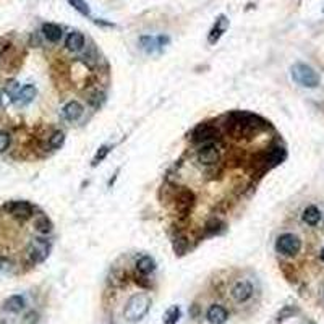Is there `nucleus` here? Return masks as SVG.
Listing matches in <instances>:
<instances>
[{
	"instance_id": "nucleus-1",
	"label": "nucleus",
	"mask_w": 324,
	"mask_h": 324,
	"mask_svg": "<svg viewBox=\"0 0 324 324\" xmlns=\"http://www.w3.org/2000/svg\"><path fill=\"white\" fill-rule=\"evenodd\" d=\"M149 308H151V298L144 293H138L128 300L123 316L128 322H138L146 316Z\"/></svg>"
},
{
	"instance_id": "nucleus-2",
	"label": "nucleus",
	"mask_w": 324,
	"mask_h": 324,
	"mask_svg": "<svg viewBox=\"0 0 324 324\" xmlns=\"http://www.w3.org/2000/svg\"><path fill=\"white\" fill-rule=\"evenodd\" d=\"M292 78L303 88H316L319 85V75L307 63H295L292 67Z\"/></svg>"
},
{
	"instance_id": "nucleus-3",
	"label": "nucleus",
	"mask_w": 324,
	"mask_h": 324,
	"mask_svg": "<svg viewBox=\"0 0 324 324\" xmlns=\"http://www.w3.org/2000/svg\"><path fill=\"white\" fill-rule=\"evenodd\" d=\"M196 159L201 165H205V167H214V165H217L220 162V149L216 144V141L203 143L198 147Z\"/></svg>"
},
{
	"instance_id": "nucleus-4",
	"label": "nucleus",
	"mask_w": 324,
	"mask_h": 324,
	"mask_svg": "<svg viewBox=\"0 0 324 324\" xmlns=\"http://www.w3.org/2000/svg\"><path fill=\"white\" fill-rule=\"evenodd\" d=\"M302 250V240L293 234H282L276 240V252L284 256H295Z\"/></svg>"
},
{
	"instance_id": "nucleus-5",
	"label": "nucleus",
	"mask_w": 324,
	"mask_h": 324,
	"mask_svg": "<svg viewBox=\"0 0 324 324\" xmlns=\"http://www.w3.org/2000/svg\"><path fill=\"white\" fill-rule=\"evenodd\" d=\"M217 141L220 140V133L216 125H212L209 122L200 123L196 128L191 132V141L196 144H203V143H211V141Z\"/></svg>"
},
{
	"instance_id": "nucleus-6",
	"label": "nucleus",
	"mask_w": 324,
	"mask_h": 324,
	"mask_svg": "<svg viewBox=\"0 0 324 324\" xmlns=\"http://www.w3.org/2000/svg\"><path fill=\"white\" fill-rule=\"evenodd\" d=\"M175 208H177L179 217L187 219L188 214L191 212V208L194 206V194L188 188H180L179 191H175Z\"/></svg>"
},
{
	"instance_id": "nucleus-7",
	"label": "nucleus",
	"mask_w": 324,
	"mask_h": 324,
	"mask_svg": "<svg viewBox=\"0 0 324 324\" xmlns=\"http://www.w3.org/2000/svg\"><path fill=\"white\" fill-rule=\"evenodd\" d=\"M4 209L18 220H26L34 214V208L28 201H10L4 206Z\"/></svg>"
},
{
	"instance_id": "nucleus-8",
	"label": "nucleus",
	"mask_w": 324,
	"mask_h": 324,
	"mask_svg": "<svg viewBox=\"0 0 324 324\" xmlns=\"http://www.w3.org/2000/svg\"><path fill=\"white\" fill-rule=\"evenodd\" d=\"M49 248H51V243L45 238H34L33 242L28 245V256H30V259L34 264L41 263L47 258Z\"/></svg>"
},
{
	"instance_id": "nucleus-9",
	"label": "nucleus",
	"mask_w": 324,
	"mask_h": 324,
	"mask_svg": "<svg viewBox=\"0 0 324 324\" xmlns=\"http://www.w3.org/2000/svg\"><path fill=\"white\" fill-rule=\"evenodd\" d=\"M253 285L248 281H238L234 284V287L230 289V297H232L237 303H246L250 298L253 297Z\"/></svg>"
},
{
	"instance_id": "nucleus-10",
	"label": "nucleus",
	"mask_w": 324,
	"mask_h": 324,
	"mask_svg": "<svg viewBox=\"0 0 324 324\" xmlns=\"http://www.w3.org/2000/svg\"><path fill=\"white\" fill-rule=\"evenodd\" d=\"M227 28H229V20H227V16L226 15H220L214 26L211 28V31H209V36H208V42L209 44H216L220 38H222V34H224L227 31Z\"/></svg>"
},
{
	"instance_id": "nucleus-11",
	"label": "nucleus",
	"mask_w": 324,
	"mask_h": 324,
	"mask_svg": "<svg viewBox=\"0 0 324 324\" xmlns=\"http://www.w3.org/2000/svg\"><path fill=\"white\" fill-rule=\"evenodd\" d=\"M83 112H85V107H83V104L78 103V101H70V103H67L62 109V115L65 120H68V122H77L83 115Z\"/></svg>"
},
{
	"instance_id": "nucleus-12",
	"label": "nucleus",
	"mask_w": 324,
	"mask_h": 324,
	"mask_svg": "<svg viewBox=\"0 0 324 324\" xmlns=\"http://www.w3.org/2000/svg\"><path fill=\"white\" fill-rule=\"evenodd\" d=\"M206 319L211 324H224L229 319V311L222 305H211L206 313Z\"/></svg>"
},
{
	"instance_id": "nucleus-13",
	"label": "nucleus",
	"mask_w": 324,
	"mask_h": 324,
	"mask_svg": "<svg viewBox=\"0 0 324 324\" xmlns=\"http://www.w3.org/2000/svg\"><path fill=\"white\" fill-rule=\"evenodd\" d=\"M34 97H36V88L33 85H26L18 89V92L12 97V101L18 106H26L30 104Z\"/></svg>"
},
{
	"instance_id": "nucleus-14",
	"label": "nucleus",
	"mask_w": 324,
	"mask_h": 324,
	"mask_svg": "<svg viewBox=\"0 0 324 324\" xmlns=\"http://www.w3.org/2000/svg\"><path fill=\"white\" fill-rule=\"evenodd\" d=\"M85 36H83L80 31H71L67 36V41H65V45H67V49L71 52H80L83 47H85Z\"/></svg>"
},
{
	"instance_id": "nucleus-15",
	"label": "nucleus",
	"mask_w": 324,
	"mask_h": 324,
	"mask_svg": "<svg viewBox=\"0 0 324 324\" xmlns=\"http://www.w3.org/2000/svg\"><path fill=\"white\" fill-rule=\"evenodd\" d=\"M42 34H44V38L51 41V42H59L62 39V28L59 24H55V23H44L42 24Z\"/></svg>"
},
{
	"instance_id": "nucleus-16",
	"label": "nucleus",
	"mask_w": 324,
	"mask_h": 324,
	"mask_svg": "<svg viewBox=\"0 0 324 324\" xmlns=\"http://www.w3.org/2000/svg\"><path fill=\"white\" fill-rule=\"evenodd\" d=\"M33 227H34L36 232L41 234V235H47V234H51L52 230H54L52 220L47 216H45V214H39L38 217H36L34 222H33Z\"/></svg>"
},
{
	"instance_id": "nucleus-17",
	"label": "nucleus",
	"mask_w": 324,
	"mask_h": 324,
	"mask_svg": "<svg viewBox=\"0 0 324 324\" xmlns=\"http://www.w3.org/2000/svg\"><path fill=\"white\" fill-rule=\"evenodd\" d=\"M135 266H136V271L140 272L141 276H147V274H151V272L156 271V261H154V258L147 256V255H143L136 261Z\"/></svg>"
},
{
	"instance_id": "nucleus-18",
	"label": "nucleus",
	"mask_w": 324,
	"mask_h": 324,
	"mask_svg": "<svg viewBox=\"0 0 324 324\" xmlns=\"http://www.w3.org/2000/svg\"><path fill=\"white\" fill-rule=\"evenodd\" d=\"M24 298L21 297V295H12V297H8L5 302H4V310L8 311V313H20L23 308H24Z\"/></svg>"
},
{
	"instance_id": "nucleus-19",
	"label": "nucleus",
	"mask_w": 324,
	"mask_h": 324,
	"mask_svg": "<svg viewBox=\"0 0 324 324\" xmlns=\"http://www.w3.org/2000/svg\"><path fill=\"white\" fill-rule=\"evenodd\" d=\"M302 217H303V222L305 224H308V226H316V224H319V220H321V211L316 208V206H308L307 209L303 211V214H302Z\"/></svg>"
},
{
	"instance_id": "nucleus-20",
	"label": "nucleus",
	"mask_w": 324,
	"mask_h": 324,
	"mask_svg": "<svg viewBox=\"0 0 324 324\" xmlns=\"http://www.w3.org/2000/svg\"><path fill=\"white\" fill-rule=\"evenodd\" d=\"M222 229H224V222H220L219 219L212 217L211 220H208V222H206V226H205V232H206L208 235H216V234H219V232H220Z\"/></svg>"
},
{
	"instance_id": "nucleus-21",
	"label": "nucleus",
	"mask_w": 324,
	"mask_h": 324,
	"mask_svg": "<svg viewBox=\"0 0 324 324\" xmlns=\"http://www.w3.org/2000/svg\"><path fill=\"white\" fill-rule=\"evenodd\" d=\"M182 316V311L179 307H172L167 313H165V316H164V322L165 324H177V321L180 319Z\"/></svg>"
},
{
	"instance_id": "nucleus-22",
	"label": "nucleus",
	"mask_w": 324,
	"mask_h": 324,
	"mask_svg": "<svg viewBox=\"0 0 324 324\" xmlns=\"http://www.w3.org/2000/svg\"><path fill=\"white\" fill-rule=\"evenodd\" d=\"M63 141H65V135H63V132H54L52 135H51V138H49V147L51 149H59V147L63 144Z\"/></svg>"
},
{
	"instance_id": "nucleus-23",
	"label": "nucleus",
	"mask_w": 324,
	"mask_h": 324,
	"mask_svg": "<svg viewBox=\"0 0 324 324\" xmlns=\"http://www.w3.org/2000/svg\"><path fill=\"white\" fill-rule=\"evenodd\" d=\"M68 4L75 8L77 12H80L81 15L85 16H89L91 15V10H89V5L85 2V0H68Z\"/></svg>"
},
{
	"instance_id": "nucleus-24",
	"label": "nucleus",
	"mask_w": 324,
	"mask_h": 324,
	"mask_svg": "<svg viewBox=\"0 0 324 324\" xmlns=\"http://www.w3.org/2000/svg\"><path fill=\"white\" fill-rule=\"evenodd\" d=\"M187 248H188V242L185 237H177L173 240V250L177 255H183L185 252H187Z\"/></svg>"
},
{
	"instance_id": "nucleus-25",
	"label": "nucleus",
	"mask_w": 324,
	"mask_h": 324,
	"mask_svg": "<svg viewBox=\"0 0 324 324\" xmlns=\"http://www.w3.org/2000/svg\"><path fill=\"white\" fill-rule=\"evenodd\" d=\"M12 144V136L8 132H0V153H5Z\"/></svg>"
},
{
	"instance_id": "nucleus-26",
	"label": "nucleus",
	"mask_w": 324,
	"mask_h": 324,
	"mask_svg": "<svg viewBox=\"0 0 324 324\" xmlns=\"http://www.w3.org/2000/svg\"><path fill=\"white\" fill-rule=\"evenodd\" d=\"M88 103L92 106V107H99L101 104L104 103V92H99V91H96V92H92V94L88 97Z\"/></svg>"
},
{
	"instance_id": "nucleus-27",
	"label": "nucleus",
	"mask_w": 324,
	"mask_h": 324,
	"mask_svg": "<svg viewBox=\"0 0 324 324\" xmlns=\"http://www.w3.org/2000/svg\"><path fill=\"white\" fill-rule=\"evenodd\" d=\"M109 151H110V147L109 146H101L99 147V151L96 153V156H94V159H92V165H97L101 161H104L106 159V156L109 154Z\"/></svg>"
},
{
	"instance_id": "nucleus-28",
	"label": "nucleus",
	"mask_w": 324,
	"mask_h": 324,
	"mask_svg": "<svg viewBox=\"0 0 324 324\" xmlns=\"http://www.w3.org/2000/svg\"><path fill=\"white\" fill-rule=\"evenodd\" d=\"M141 41V44H143V47L146 49V52H153L154 51V47H156V39L154 38H151V36H143V38L140 39Z\"/></svg>"
},
{
	"instance_id": "nucleus-29",
	"label": "nucleus",
	"mask_w": 324,
	"mask_h": 324,
	"mask_svg": "<svg viewBox=\"0 0 324 324\" xmlns=\"http://www.w3.org/2000/svg\"><path fill=\"white\" fill-rule=\"evenodd\" d=\"M190 316L193 319H198L201 316V308H200V305L198 303H193L191 307H190Z\"/></svg>"
},
{
	"instance_id": "nucleus-30",
	"label": "nucleus",
	"mask_w": 324,
	"mask_h": 324,
	"mask_svg": "<svg viewBox=\"0 0 324 324\" xmlns=\"http://www.w3.org/2000/svg\"><path fill=\"white\" fill-rule=\"evenodd\" d=\"M38 321H39V314H38V313H34V311L28 313V314H26V318H24V322H26V324H36Z\"/></svg>"
},
{
	"instance_id": "nucleus-31",
	"label": "nucleus",
	"mask_w": 324,
	"mask_h": 324,
	"mask_svg": "<svg viewBox=\"0 0 324 324\" xmlns=\"http://www.w3.org/2000/svg\"><path fill=\"white\" fill-rule=\"evenodd\" d=\"M7 267H10V261H8L7 258L0 256V271H2V269H7Z\"/></svg>"
},
{
	"instance_id": "nucleus-32",
	"label": "nucleus",
	"mask_w": 324,
	"mask_h": 324,
	"mask_svg": "<svg viewBox=\"0 0 324 324\" xmlns=\"http://www.w3.org/2000/svg\"><path fill=\"white\" fill-rule=\"evenodd\" d=\"M321 261L324 263V248L321 250Z\"/></svg>"
},
{
	"instance_id": "nucleus-33",
	"label": "nucleus",
	"mask_w": 324,
	"mask_h": 324,
	"mask_svg": "<svg viewBox=\"0 0 324 324\" xmlns=\"http://www.w3.org/2000/svg\"><path fill=\"white\" fill-rule=\"evenodd\" d=\"M0 324H7V322L5 321H0Z\"/></svg>"
},
{
	"instance_id": "nucleus-34",
	"label": "nucleus",
	"mask_w": 324,
	"mask_h": 324,
	"mask_svg": "<svg viewBox=\"0 0 324 324\" xmlns=\"http://www.w3.org/2000/svg\"><path fill=\"white\" fill-rule=\"evenodd\" d=\"M0 104H2V99H0Z\"/></svg>"
}]
</instances>
